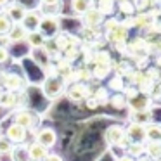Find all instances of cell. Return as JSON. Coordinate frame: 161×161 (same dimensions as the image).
<instances>
[{"label": "cell", "mask_w": 161, "mask_h": 161, "mask_svg": "<svg viewBox=\"0 0 161 161\" xmlns=\"http://www.w3.org/2000/svg\"><path fill=\"white\" fill-rule=\"evenodd\" d=\"M92 78H97V80H104L109 73H111V66H99V64H94L92 68Z\"/></svg>", "instance_id": "d4e9b609"}, {"label": "cell", "mask_w": 161, "mask_h": 161, "mask_svg": "<svg viewBox=\"0 0 161 161\" xmlns=\"http://www.w3.org/2000/svg\"><path fill=\"white\" fill-rule=\"evenodd\" d=\"M59 30H61V23L57 16H43L40 19V25H38V31L45 36V40L50 38H56L59 35Z\"/></svg>", "instance_id": "7a4b0ae2"}, {"label": "cell", "mask_w": 161, "mask_h": 161, "mask_svg": "<svg viewBox=\"0 0 161 161\" xmlns=\"http://www.w3.org/2000/svg\"><path fill=\"white\" fill-rule=\"evenodd\" d=\"M156 66H158V68H159V69H161V54H159V56H158V59H156Z\"/></svg>", "instance_id": "f35d334b"}, {"label": "cell", "mask_w": 161, "mask_h": 161, "mask_svg": "<svg viewBox=\"0 0 161 161\" xmlns=\"http://www.w3.org/2000/svg\"><path fill=\"white\" fill-rule=\"evenodd\" d=\"M114 0H97V9L102 12V14H111L114 11Z\"/></svg>", "instance_id": "f1b7e54d"}, {"label": "cell", "mask_w": 161, "mask_h": 161, "mask_svg": "<svg viewBox=\"0 0 161 161\" xmlns=\"http://www.w3.org/2000/svg\"><path fill=\"white\" fill-rule=\"evenodd\" d=\"M118 9H119V12H121L123 16H126V18H130V16L135 14V7H133L132 0H123V2H118Z\"/></svg>", "instance_id": "4316f807"}, {"label": "cell", "mask_w": 161, "mask_h": 161, "mask_svg": "<svg viewBox=\"0 0 161 161\" xmlns=\"http://www.w3.org/2000/svg\"><path fill=\"white\" fill-rule=\"evenodd\" d=\"M42 161H63V158L57 156V154H47V158L42 159Z\"/></svg>", "instance_id": "836d02e7"}, {"label": "cell", "mask_w": 161, "mask_h": 161, "mask_svg": "<svg viewBox=\"0 0 161 161\" xmlns=\"http://www.w3.org/2000/svg\"><path fill=\"white\" fill-rule=\"evenodd\" d=\"M9 4V0H0V5H7Z\"/></svg>", "instance_id": "ab89813d"}, {"label": "cell", "mask_w": 161, "mask_h": 161, "mask_svg": "<svg viewBox=\"0 0 161 161\" xmlns=\"http://www.w3.org/2000/svg\"><path fill=\"white\" fill-rule=\"evenodd\" d=\"M161 139V125L158 123H147L146 125V142L147 140H159Z\"/></svg>", "instance_id": "7402d4cb"}, {"label": "cell", "mask_w": 161, "mask_h": 161, "mask_svg": "<svg viewBox=\"0 0 161 161\" xmlns=\"http://www.w3.org/2000/svg\"><path fill=\"white\" fill-rule=\"evenodd\" d=\"M90 7H94V0H71V9L73 12L83 16Z\"/></svg>", "instance_id": "44dd1931"}, {"label": "cell", "mask_w": 161, "mask_h": 161, "mask_svg": "<svg viewBox=\"0 0 161 161\" xmlns=\"http://www.w3.org/2000/svg\"><path fill=\"white\" fill-rule=\"evenodd\" d=\"M146 156L151 159H161V140H147L146 144Z\"/></svg>", "instance_id": "ac0fdd59"}, {"label": "cell", "mask_w": 161, "mask_h": 161, "mask_svg": "<svg viewBox=\"0 0 161 161\" xmlns=\"http://www.w3.org/2000/svg\"><path fill=\"white\" fill-rule=\"evenodd\" d=\"M0 75H2V73H0Z\"/></svg>", "instance_id": "f6af8a7d"}, {"label": "cell", "mask_w": 161, "mask_h": 161, "mask_svg": "<svg viewBox=\"0 0 161 161\" xmlns=\"http://www.w3.org/2000/svg\"><path fill=\"white\" fill-rule=\"evenodd\" d=\"M135 161H154V159H151L149 156H146V154H142V156L135 158Z\"/></svg>", "instance_id": "d590c367"}, {"label": "cell", "mask_w": 161, "mask_h": 161, "mask_svg": "<svg viewBox=\"0 0 161 161\" xmlns=\"http://www.w3.org/2000/svg\"><path fill=\"white\" fill-rule=\"evenodd\" d=\"M104 140L109 144V146H118V147H121V149H125L126 151V147L130 146V139L126 137V133H125V128L123 126H119V125H111L108 130L104 132Z\"/></svg>", "instance_id": "6da1fadb"}, {"label": "cell", "mask_w": 161, "mask_h": 161, "mask_svg": "<svg viewBox=\"0 0 161 161\" xmlns=\"http://www.w3.org/2000/svg\"><path fill=\"white\" fill-rule=\"evenodd\" d=\"M106 40H108L109 43H113V45H121V43H126V42H128V28L123 26L121 21H119V25L116 26V28H113L111 31L106 33Z\"/></svg>", "instance_id": "5b68a950"}, {"label": "cell", "mask_w": 161, "mask_h": 161, "mask_svg": "<svg viewBox=\"0 0 161 161\" xmlns=\"http://www.w3.org/2000/svg\"><path fill=\"white\" fill-rule=\"evenodd\" d=\"M0 80H2V85H4L9 92H18L25 87V80H23L19 75H14V73L0 75Z\"/></svg>", "instance_id": "9c48e42d"}, {"label": "cell", "mask_w": 161, "mask_h": 161, "mask_svg": "<svg viewBox=\"0 0 161 161\" xmlns=\"http://www.w3.org/2000/svg\"><path fill=\"white\" fill-rule=\"evenodd\" d=\"M109 104L113 106L114 109H123V108H126V97H125V94L123 92H116L114 95H111L109 97Z\"/></svg>", "instance_id": "cb8c5ba5"}, {"label": "cell", "mask_w": 161, "mask_h": 161, "mask_svg": "<svg viewBox=\"0 0 161 161\" xmlns=\"http://www.w3.org/2000/svg\"><path fill=\"white\" fill-rule=\"evenodd\" d=\"M66 94L71 101H85V99L90 95V88L85 83H81V81H71V85L68 87Z\"/></svg>", "instance_id": "52a82bcc"}, {"label": "cell", "mask_w": 161, "mask_h": 161, "mask_svg": "<svg viewBox=\"0 0 161 161\" xmlns=\"http://www.w3.org/2000/svg\"><path fill=\"white\" fill-rule=\"evenodd\" d=\"M109 87H111L113 90H116V92H123V90H125V81H123V76H118V75H116V76L109 81Z\"/></svg>", "instance_id": "4dcf8cb0"}, {"label": "cell", "mask_w": 161, "mask_h": 161, "mask_svg": "<svg viewBox=\"0 0 161 161\" xmlns=\"http://www.w3.org/2000/svg\"><path fill=\"white\" fill-rule=\"evenodd\" d=\"M81 18H83V25L87 26V28H99V26L104 23L106 16L102 14L97 7H90Z\"/></svg>", "instance_id": "ba28073f"}, {"label": "cell", "mask_w": 161, "mask_h": 161, "mask_svg": "<svg viewBox=\"0 0 161 161\" xmlns=\"http://www.w3.org/2000/svg\"><path fill=\"white\" fill-rule=\"evenodd\" d=\"M90 95L97 101V104H106V102L109 101V95H108V90H106L104 87H99L95 88L94 92H90Z\"/></svg>", "instance_id": "83f0119b"}, {"label": "cell", "mask_w": 161, "mask_h": 161, "mask_svg": "<svg viewBox=\"0 0 161 161\" xmlns=\"http://www.w3.org/2000/svg\"><path fill=\"white\" fill-rule=\"evenodd\" d=\"M130 121L139 123V125L151 123V109H147V111H130Z\"/></svg>", "instance_id": "ffe728a7"}, {"label": "cell", "mask_w": 161, "mask_h": 161, "mask_svg": "<svg viewBox=\"0 0 161 161\" xmlns=\"http://www.w3.org/2000/svg\"><path fill=\"white\" fill-rule=\"evenodd\" d=\"M154 7H158V11L161 12V0H154Z\"/></svg>", "instance_id": "8d00e7d4"}, {"label": "cell", "mask_w": 161, "mask_h": 161, "mask_svg": "<svg viewBox=\"0 0 161 161\" xmlns=\"http://www.w3.org/2000/svg\"><path fill=\"white\" fill-rule=\"evenodd\" d=\"M125 133L130 139V142H146V125L130 123L125 128Z\"/></svg>", "instance_id": "7c38bea8"}, {"label": "cell", "mask_w": 161, "mask_h": 161, "mask_svg": "<svg viewBox=\"0 0 161 161\" xmlns=\"http://www.w3.org/2000/svg\"><path fill=\"white\" fill-rule=\"evenodd\" d=\"M9 61V50L5 47H0V64H4Z\"/></svg>", "instance_id": "d6a6232c"}, {"label": "cell", "mask_w": 161, "mask_h": 161, "mask_svg": "<svg viewBox=\"0 0 161 161\" xmlns=\"http://www.w3.org/2000/svg\"><path fill=\"white\" fill-rule=\"evenodd\" d=\"M114 2H116V4H118V2H123V0H114Z\"/></svg>", "instance_id": "b9f144b4"}, {"label": "cell", "mask_w": 161, "mask_h": 161, "mask_svg": "<svg viewBox=\"0 0 161 161\" xmlns=\"http://www.w3.org/2000/svg\"><path fill=\"white\" fill-rule=\"evenodd\" d=\"M26 151H28V158L33 161H42V159H45L47 154H49V149L43 147L42 144H38V142H31L30 146H26Z\"/></svg>", "instance_id": "4fadbf2b"}, {"label": "cell", "mask_w": 161, "mask_h": 161, "mask_svg": "<svg viewBox=\"0 0 161 161\" xmlns=\"http://www.w3.org/2000/svg\"><path fill=\"white\" fill-rule=\"evenodd\" d=\"M14 123H18L19 126L28 130V128H33L38 123V116L33 111H28V109H19L14 114Z\"/></svg>", "instance_id": "8992f818"}, {"label": "cell", "mask_w": 161, "mask_h": 161, "mask_svg": "<svg viewBox=\"0 0 161 161\" xmlns=\"http://www.w3.org/2000/svg\"><path fill=\"white\" fill-rule=\"evenodd\" d=\"M159 140H161V139H159Z\"/></svg>", "instance_id": "bcb514c9"}, {"label": "cell", "mask_w": 161, "mask_h": 161, "mask_svg": "<svg viewBox=\"0 0 161 161\" xmlns=\"http://www.w3.org/2000/svg\"><path fill=\"white\" fill-rule=\"evenodd\" d=\"M63 92H64V81L57 75H52V76H49L43 81V94H45V97L57 99L59 95H63Z\"/></svg>", "instance_id": "277c9868"}, {"label": "cell", "mask_w": 161, "mask_h": 161, "mask_svg": "<svg viewBox=\"0 0 161 161\" xmlns=\"http://www.w3.org/2000/svg\"><path fill=\"white\" fill-rule=\"evenodd\" d=\"M35 142L42 144L43 147H47V149L54 147V146H56V142H57L56 130H52V128H42V130H38V132H36V140H35Z\"/></svg>", "instance_id": "30bf717a"}, {"label": "cell", "mask_w": 161, "mask_h": 161, "mask_svg": "<svg viewBox=\"0 0 161 161\" xmlns=\"http://www.w3.org/2000/svg\"><path fill=\"white\" fill-rule=\"evenodd\" d=\"M26 42H28L30 47H33V49H42V47L45 45V36H43L38 30H36V31H30L28 36H26Z\"/></svg>", "instance_id": "d6986e66"}, {"label": "cell", "mask_w": 161, "mask_h": 161, "mask_svg": "<svg viewBox=\"0 0 161 161\" xmlns=\"http://www.w3.org/2000/svg\"><path fill=\"white\" fill-rule=\"evenodd\" d=\"M158 97L161 99V87H159V92H158Z\"/></svg>", "instance_id": "60d3db41"}, {"label": "cell", "mask_w": 161, "mask_h": 161, "mask_svg": "<svg viewBox=\"0 0 161 161\" xmlns=\"http://www.w3.org/2000/svg\"><path fill=\"white\" fill-rule=\"evenodd\" d=\"M5 137L12 144H23L26 140V137H28V130L19 126L18 123H12V125H9L7 132H5Z\"/></svg>", "instance_id": "8fae6325"}, {"label": "cell", "mask_w": 161, "mask_h": 161, "mask_svg": "<svg viewBox=\"0 0 161 161\" xmlns=\"http://www.w3.org/2000/svg\"><path fill=\"white\" fill-rule=\"evenodd\" d=\"M28 33L30 31L21 25V23H14L12 28L9 30V33H7V38H9V42H25Z\"/></svg>", "instance_id": "5bb4252c"}, {"label": "cell", "mask_w": 161, "mask_h": 161, "mask_svg": "<svg viewBox=\"0 0 161 161\" xmlns=\"http://www.w3.org/2000/svg\"><path fill=\"white\" fill-rule=\"evenodd\" d=\"M118 161H135V158H132V156H128V154H125V156L118 158Z\"/></svg>", "instance_id": "e575fe53"}, {"label": "cell", "mask_w": 161, "mask_h": 161, "mask_svg": "<svg viewBox=\"0 0 161 161\" xmlns=\"http://www.w3.org/2000/svg\"><path fill=\"white\" fill-rule=\"evenodd\" d=\"M126 106L130 108V111H147L153 108V97L137 90L130 99H126Z\"/></svg>", "instance_id": "3957f363"}, {"label": "cell", "mask_w": 161, "mask_h": 161, "mask_svg": "<svg viewBox=\"0 0 161 161\" xmlns=\"http://www.w3.org/2000/svg\"><path fill=\"white\" fill-rule=\"evenodd\" d=\"M14 149L12 147V142L5 137H0V154H11V151Z\"/></svg>", "instance_id": "1f68e13d"}, {"label": "cell", "mask_w": 161, "mask_h": 161, "mask_svg": "<svg viewBox=\"0 0 161 161\" xmlns=\"http://www.w3.org/2000/svg\"><path fill=\"white\" fill-rule=\"evenodd\" d=\"M26 161H33V159H26Z\"/></svg>", "instance_id": "ee69618b"}, {"label": "cell", "mask_w": 161, "mask_h": 161, "mask_svg": "<svg viewBox=\"0 0 161 161\" xmlns=\"http://www.w3.org/2000/svg\"><path fill=\"white\" fill-rule=\"evenodd\" d=\"M12 25H14V23L11 21V18H9L5 12H2V14H0V35H7L9 30L12 28Z\"/></svg>", "instance_id": "f546056e"}, {"label": "cell", "mask_w": 161, "mask_h": 161, "mask_svg": "<svg viewBox=\"0 0 161 161\" xmlns=\"http://www.w3.org/2000/svg\"><path fill=\"white\" fill-rule=\"evenodd\" d=\"M26 12L28 11H26L23 5H19V4H7V11H5V14L11 18L12 23H21L23 18L26 16Z\"/></svg>", "instance_id": "9a60e30c"}, {"label": "cell", "mask_w": 161, "mask_h": 161, "mask_svg": "<svg viewBox=\"0 0 161 161\" xmlns=\"http://www.w3.org/2000/svg\"><path fill=\"white\" fill-rule=\"evenodd\" d=\"M42 4H54V2H61V0H40Z\"/></svg>", "instance_id": "74e56055"}, {"label": "cell", "mask_w": 161, "mask_h": 161, "mask_svg": "<svg viewBox=\"0 0 161 161\" xmlns=\"http://www.w3.org/2000/svg\"><path fill=\"white\" fill-rule=\"evenodd\" d=\"M135 12H147L154 7V0H132Z\"/></svg>", "instance_id": "484cf974"}, {"label": "cell", "mask_w": 161, "mask_h": 161, "mask_svg": "<svg viewBox=\"0 0 161 161\" xmlns=\"http://www.w3.org/2000/svg\"><path fill=\"white\" fill-rule=\"evenodd\" d=\"M154 161H161V159H154Z\"/></svg>", "instance_id": "7bdbcfd3"}, {"label": "cell", "mask_w": 161, "mask_h": 161, "mask_svg": "<svg viewBox=\"0 0 161 161\" xmlns=\"http://www.w3.org/2000/svg\"><path fill=\"white\" fill-rule=\"evenodd\" d=\"M146 142H132L128 147H126V154L132 158H139L142 156L144 153H146V146H144Z\"/></svg>", "instance_id": "603a6c76"}, {"label": "cell", "mask_w": 161, "mask_h": 161, "mask_svg": "<svg viewBox=\"0 0 161 161\" xmlns=\"http://www.w3.org/2000/svg\"><path fill=\"white\" fill-rule=\"evenodd\" d=\"M40 14L38 12H26V16L23 18L21 25L25 26L28 31H36L38 30V25H40Z\"/></svg>", "instance_id": "2e32d148"}, {"label": "cell", "mask_w": 161, "mask_h": 161, "mask_svg": "<svg viewBox=\"0 0 161 161\" xmlns=\"http://www.w3.org/2000/svg\"><path fill=\"white\" fill-rule=\"evenodd\" d=\"M19 104L18 92H0V106L2 108H16Z\"/></svg>", "instance_id": "e0dca14e"}]
</instances>
